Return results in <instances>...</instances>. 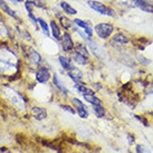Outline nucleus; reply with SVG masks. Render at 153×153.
Segmentation results:
<instances>
[{
    "label": "nucleus",
    "mask_w": 153,
    "mask_h": 153,
    "mask_svg": "<svg viewBox=\"0 0 153 153\" xmlns=\"http://www.w3.org/2000/svg\"><path fill=\"white\" fill-rule=\"evenodd\" d=\"M83 97H84V100H85L86 102H88L92 105H100V104H102L101 98L95 96V94H93V95H83Z\"/></svg>",
    "instance_id": "a878e982"
},
{
    "label": "nucleus",
    "mask_w": 153,
    "mask_h": 153,
    "mask_svg": "<svg viewBox=\"0 0 153 153\" xmlns=\"http://www.w3.org/2000/svg\"><path fill=\"white\" fill-rule=\"evenodd\" d=\"M48 22H49V29H51V37L55 42L59 43L60 38H62V35H63V29L60 28L59 24L57 22L55 18H51Z\"/></svg>",
    "instance_id": "ddd939ff"
},
{
    "label": "nucleus",
    "mask_w": 153,
    "mask_h": 153,
    "mask_svg": "<svg viewBox=\"0 0 153 153\" xmlns=\"http://www.w3.org/2000/svg\"><path fill=\"white\" fill-rule=\"evenodd\" d=\"M58 63H59L60 67L63 68L64 71H66V72H68V71L74 66L72 58H71V57H68V56H66V55H59L58 56Z\"/></svg>",
    "instance_id": "4be33fe9"
},
{
    "label": "nucleus",
    "mask_w": 153,
    "mask_h": 153,
    "mask_svg": "<svg viewBox=\"0 0 153 153\" xmlns=\"http://www.w3.org/2000/svg\"><path fill=\"white\" fill-rule=\"evenodd\" d=\"M24 1H25V0H16V2H17L18 4H24Z\"/></svg>",
    "instance_id": "f704fd0d"
},
{
    "label": "nucleus",
    "mask_w": 153,
    "mask_h": 153,
    "mask_svg": "<svg viewBox=\"0 0 153 153\" xmlns=\"http://www.w3.org/2000/svg\"><path fill=\"white\" fill-rule=\"evenodd\" d=\"M60 107L63 108L64 111H66V112H68V113H71V114H76V111H75V108L74 107H72L71 105H66V104H62L60 105Z\"/></svg>",
    "instance_id": "c756f323"
},
{
    "label": "nucleus",
    "mask_w": 153,
    "mask_h": 153,
    "mask_svg": "<svg viewBox=\"0 0 153 153\" xmlns=\"http://www.w3.org/2000/svg\"><path fill=\"white\" fill-rule=\"evenodd\" d=\"M74 88L76 89L78 93H81L82 95H93V94H95L93 89L86 87V86L84 85V83H82V84H75V85H74Z\"/></svg>",
    "instance_id": "393cba45"
},
{
    "label": "nucleus",
    "mask_w": 153,
    "mask_h": 153,
    "mask_svg": "<svg viewBox=\"0 0 153 153\" xmlns=\"http://www.w3.org/2000/svg\"><path fill=\"white\" fill-rule=\"evenodd\" d=\"M13 40H15V35H13V22L9 20L0 11V42H13Z\"/></svg>",
    "instance_id": "20e7f679"
},
{
    "label": "nucleus",
    "mask_w": 153,
    "mask_h": 153,
    "mask_svg": "<svg viewBox=\"0 0 153 153\" xmlns=\"http://www.w3.org/2000/svg\"><path fill=\"white\" fill-rule=\"evenodd\" d=\"M54 18H55L57 22L59 24L60 28L63 29V31H71V30L74 28V24H73V20L68 17L67 15L62 13V10H54Z\"/></svg>",
    "instance_id": "1a4fd4ad"
},
{
    "label": "nucleus",
    "mask_w": 153,
    "mask_h": 153,
    "mask_svg": "<svg viewBox=\"0 0 153 153\" xmlns=\"http://www.w3.org/2000/svg\"><path fill=\"white\" fill-rule=\"evenodd\" d=\"M94 33L97 35L100 39L106 40L112 37V35L115 33V26L111 22H98L93 27Z\"/></svg>",
    "instance_id": "39448f33"
},
{
    "label": "nucleus",
    "mask_w": 153,
    "mask_h": 153,
    "mask_svg": "<svg viewBox=\"0 0 153 153\" xmlns=\"http://www.w3.org/2000/svg\"><path fill=\"white\" fill-rule=\"evenodd\" d=\"M38 27L39 30L43 33L45 37H51V29H49V22L46 20V18L38 16Z\"/></svg>",
    "instance_id": "412c9836"
},
{
    "label": "nucleus",
    "mask_w": 153,
    "mask_h": 153,
    "mask_svg": "<svg viewBox=\"0 0 153 153\" xmlns=\"http://www.w3.org/2000/svg\"><path fill=\"white\" fill-rule=\"evenodd\" d=\"M87 6L93 11L100 13L102 16H105V17H115V15H116L114 9L106 6V4L101 2V1H98V0H88Z\"/></svg>",
    "instance_id": "423d86ee"
},
{
    "label": "nucleus",
    "mask_w": 153,
    "mask_h": 153,
    "mask_svg": "<svg viewBox=\"0 0 153 153\" xmlns=\"http://www.w3.org/2000/svg\"><path fill=\"white\" fill-rule=\"evenodd\" d=\"M93 111L97 117H104L105 113H106V111L102 106V104H100V105H93Z\"/></svg>",
    "instance_id": "cd10ccee"
},
{
    "label": "nucleus",
    "mask_w": 153,
    "mask_h": 153,
    "mask_svg": "<svg viewBox=\"0 0 153 153\" xmlns=\"http://www.w3.org/2000/svg\"><path fill=\"white\" fill-rule=\"evenodd\" d=\"M73 24L75 27L77 28H79L82 29L86 35H87V37L89 38H93V35H94V26H92L91 22L89 20H83L81 18H74L73 19Z\"/></svg>",
    "instance_id": "9b49d317"
},
{
    "label": "nucleus",
    "mask_w": 153,
    "mask_h": 153,
    "mask_svg": "<svg viewBox=\"0 0 153 153\" xmlns=\"http://www.w3.org/2000/svg\"><path fill=\"white\" fill-rule=\"evenodd\" d=\"M0 11L4 13L9 20L13 22H22L24 20L22 19L20 15L13 6L7 2V0H0Z\"/></svg>",
    "instance_id": "0eeeda50"
},
{
    "label": "nucleus",
    "mask_w": 153,
    "mask_h": 153,
    "mask_svg": "<svg viewBox=\"0 0 153 153\" xmlns=\"http://www.w3.org/2000/svg\"><path fill=\"white\" fill-rule=\"evenodd\" d=\"M22 57L20 44L13 42H0V77L13 82L22 74Z\"/></svg>",
    "instance_id": "f257e3e1"
},
{
    "label": "nucleus",
    "mask_w": 153,
    "mask_h": 153,
    "mask_svg": "<svg viewBox=\"0 0 153 153\" xmlns=\"http://www.w3.org/2000/svg\"><path fill=\"white\" fill-rule=\"evenodd\" d=\"M26 17H27V20L29 22L30 25L34 27V29L37 31L39 30L38 27V16L36 15V13H26Z\"/></svg>",
    "instance_id": "b1692460"
},
{
    "label": "nucleus",
    "mask_w": 153,
    "mask_h": 153,
    "mask_svg": "<svg viewBox=\"0 0 153 153\" xmlns=\"http://www.w3.org/2000/svg\"><path fill=\"white\" fill-rule=\"evenodd\" d=\"M51 83H53V85L55 87L56 89H58L60 93L65 94V95H68L69 94V91L67 89V87L63 84V82L59 79V77L57 74H54L53 76H51Z\"/></svg>",
    "instance_id": "a211bd4d"
},
{
    "label": "nucleus",
    "mask_w": 153,
    "mask_h": 153,
    "mask_svg": "<svg viewBox=\"0 0 153 153\" xmlns=\"http://www.w3.org/2000/svg\"><path fill=\"white\" fill-rule=\"evenodd\" d=\"M130 42L128 35L124 33H115L114 35H112V37L110 39V44L114 47H122L124 45Z\"/></svg>",
    "instance_id": "4468645a"
},
{
    "label": "nucleus",
    "mask_w": 153,
    "mask_h": 153,
    "mask_svg": "<svg viewBox=\"0 0 153 153\" xmlns=\"http://www.w3.org/2000/svg\"><path fill=\"white\" fill-rule=\"evenodd\" d=\"M29 113L36 121H43L47 117V110L45 107L38 106V105H34L30 107Z\"/></svg>",
    "instance_id": "2eb2a0df"
},
{
    "label": "nucleus",
    "mask_w": 153,
    "mask_h": 153,
    "mask_svg": "<svg viewBox=\"0 0 153 153\" xmlns=\"http://www.w3.org/2000/svg\"><path fill=\"white\" fill-rule=\"evenodd\" d=\"M59 45L62 51L64 53H71V51H74L75 42L73 39V35L71 31H63L62 38L59 40Z\"/></svg>",
    "instance_id": "9d476101"
},
{
    "label": "nucleus",
    "mask_w": 153,
    "mask_h": 153,
    "mask_svg": "<svg viewBox=\"0 0 153 153\" xmlns=\"http://www.w3.org/2000/svg\"><path fill=\"white\" fill-rule=\"evenodd\" d=\"M59 8L62 10V13L67 15V16H76L77 15L76 9L74 8L71 4H68L67 1H65V0L59 1Z\"/></svg>",
    "instance_id": "6ab92c4d"
},
{
    "label": "nucleus",
    "mask_w": 153,
    "mask_h": 153,
    "mask_svg": "<svg viewBox=\"0 0 153 153\" xmlns=\"http://www.w3.org/2000/svg\"><path fill=\"white\" fill-rule=\"evenodd\" d=\"M1 94L2 96L6 98V101L11 105L13 107L17 108L20 111H25L26 108H28V103L29 100L28 97H26L22 93H20L19 91L13 88L9 85H2L1 86Z\"/></svg>",
    "instance_id": "f03ea898"
},
{
    "label": "nucleus",
    "mask_w": 153,
    "mask_h": 153,
    "mask_svg": "<svg viewBox=\"0 0 153 153\" xmlns=\"http://www.w3.org/2000/svg\"><path fill=\"white\" fill-rule=\"evenodd\" d=\"M130 153H132V152H130Z\"/></svg>",
    "instance_id": "c9c22d12"
},
{
    "label": "nucleus",
    "mask_w": 153,
    "mask_h": 153,
    "mask_svg": "<svg viewBox=\"0 0 153 153\" xmlns=\"http://www.w3.org/2000/svg\"><path fill=\"white\" fill-rule=\"evenodd\" d=\"M22 4H24V9H25L26 13H35L36 8H35V6L33 4V2H31L30 0H25Z\"/></svg>",
    "instance_id": "c85d7f7f"
},
{
    "label": "nucleus",
    "mask_w": 153,
    "mask_h": 153,
    "mask_svg": "<svg viewBox=\"0 0 153 153\" xmlns=\"http://www.w3.org/2000/svg\"><path fill=\"white\" fill-rule=\"evenodd\" d=\"M33 4L35 6L36 9H39V10H48V4H47L46 0H30Z\"/></svg>",
    "instance_id": "bb28decb"
},
{
    "label": "nucleus",
    "mask_w": 153,
    "mask_h": 153,
    "mask_svg": "<svg viewBox=\"0 0 153 153\" xmlns=\"http://www.w3.org/2000/svg\"><path fill=\"white\" fill-rule=\"evenodd\" d=\"M34 75H35V82L38 84H47L48 82L51 79V73L49 68L46 65H40L39 67L34 69Z\"/></svg>",
    "instance_id": "6e6552de"
},
{
    "label": "nucleus",
    "mask_w": 153,
    "mask_h": 153,
    "mask_svg": "<svg viewBox=\"0 0 153 153\" xmlns=\"http://www.w3.org/2000/svg\"><path fill=\"white\" fill-rule=\"evenodd\" d=\"M74 51H77V53H79L81 55L85 56L87 58L91 57V54H89V49L87 45L85 43H81V42H78V43H75V47H74Z\"/></svg>",
    "instance_id": "5701e85b"
},
{
    "label": "nucleus",
    "mask_w": 153,
    "mask_h": 153,
    "mask_svg": "<svg viewBox=\"0 0 153 153\" xmlns=\"http://www.w3.org/2000/svg\"><path fill=\"white\" fill-rule=\"evenodd\" d=\"M136 152L137 153H148V151L144 149L143 145L139 144V145H136Z\"/></svg>",
    "instance_id": "7c9ffc66"
},
{
    "label": "nucleus",
    "mask_w": 153,
    "mask_h": 153,
    "mask_svg": "<svg viewBox=\"0 0 153 153\" xmlns=\"http://www.w3.org/2000/svg\"><path fill=\"white\" fill-rule=\"evenodd\" d=\"M7 2H8L10 6H13V7H16V6H18V4L16 2V0H7Z\"/></svg>",
    "instance_id": "72a5a7b5"
},
{
    "label": "nucleus",
    "mask_w": 153,
    "mask_h": 153,
    "mask_svg": "<svg viewBox=\"0 0 153 153\" xmlns=\"http://www.w3.org/2000/svg\"><path fill=\"white\" fill-rule=\"evenodd\" d=\"M67 75L75 84H82V83H83V73H82L81 69L78 67H76V66H73V67L67 72Z\"/></svg>",
    "instance_id": "f3484780"
},
{
    "label": "nucleus",
    "mask_w": 153,
    "mask_h": 153,
    "mask_svg": "<svg viewBox=\"0 0 153 153\" xmlns=\"http://www.w3.org/2000/svg\"><path fill=\"white\" fill-rule=\"evenodd\" d=\"M71 58H72L73 63H76L77 65H82V66L87 65L89 62V58L81 55L79 53H77V51H71Z\"/></svg>",
    "instance_id": "aec40b11"
},
{
    "label": "nucleus",
    "mask_w": 153,
    "mask_h": 153,
    "mask_svg": "<svg viewBox=\"0 0 153 153\" xmlns=\"http://www.w3.org/2000/svg\"><path fill=\"white\" fill-rule=\"evenodd\" d=\"M20 53H22V60L26 62V64L29 67H33L34 69H36L40 65H43V56L33 44L31 45L20 44Z\"/></svg>",
    "instance_id": "7ed1b4c3"
},
{
    "label": "nucleus",
    "mask_w": 153,
    "mask_h": 153,
    "mask_svg": "<svg viewBox=\"0 0 153 153\" xmlns=\"http://www.w3.org/2000/svg\"><path fill=\"white\" fill-rule=\"evenodd\" d=\"M128 144H134V142H135V137L132 135L131 133H128Z\"/></svg>",
    "instance_id": "2f4dec72"
},
{
    "label": "nucleus",
    "mask_w": 153,
    "mask_h": 153,
    "mask_svg": "<svg viewBox=\"0 0 153 153\" xmlns=\"http://www.w3.org/2000/svg\"><path fill=\"white\" fill-rule=\"evenodd\" d=\"M72 104H73V106L75 107V111H76L77 114L79 115V117H82V119H87V117H88V115H89L88 107L86 106L79 98L73 97Z\"/></svg>",
    "instance_id": "f8f14e48"
},
{
    "label": "nucleus",
    "mask_w": 153,
    "mask_h": 153,
    "mask_svg": "<svg viewBox=\"0 0 153 153\" xmlns=\"http://www.w3.org/2000/svg\"><path fill=\"white\" fill-rule=\"evenodd\" d=\"M135 117H136V119H137V120H140V121H141V122H142V123H144L145 126H148V124H149V123H148V121L145 120V117H140L139 115H135Z\"/></svg>",
    "instance_id": "473e14b6"
},
{
    "label": "nucleus",
    "mask_w": 153,
    "mask_h": 153,
    "mask_svg": "<svg viewBox=\"0 0 153 153\" xmlns=\"http://www.w3.org/2000/svg\"><path fill=\"white\" fill-rule=\"evenodd\" d=\"M114 2L119 6L125 7V8H140L144 2V0H114Z\"/></svg>",
    "instance_id": "dca6fc26"
}]
</instances>
